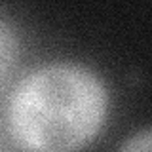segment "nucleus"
Masks as SVG:
<instances>
[{"instance_id": "nucleus-1", "label": "nucleus", "mask_w": 152, "mask_h": 152, "mask_svg": "<svg viewBox=\"0 0 152 152\" xmlns=\"http://www.w3.org/2000/svg\"><path fill=\"white\" fill-rule=\"evenodd\" d=\"M107 107L108 91L91 69L50 63L15 86L10 131L27 152H78L99 133Z\"/></svg>"}, {"instance_id": "nucleus-3", "label": "nucleus", "mask_w": 152, "mask_h": 152, "mask_svg": "<svg viewBox=\"0 0 152 152\" xmlns=\"http://www.w3.org/2000/svg\"><path fill=\"white\" fill-rule=\"evenodd\" d=\"M118 152H152V131L150 127L133 133L126 139V142L118 148Z\"/></svg>"}, {"instance_id": "nucleus-2", "label": "nucleus", "mask_w": 152, "mask_h": 152, "mask_svg": "<svg viewBox=\"0 0 152 152\" xmlns=\"http://www.w3.org/2000/svg\"><path fill=\"white\" fill-rule=\"evenodd\" d=\"M19 57V40L13 27L0 17V84L10 76Z\"/></svg>"}]
</instances>
